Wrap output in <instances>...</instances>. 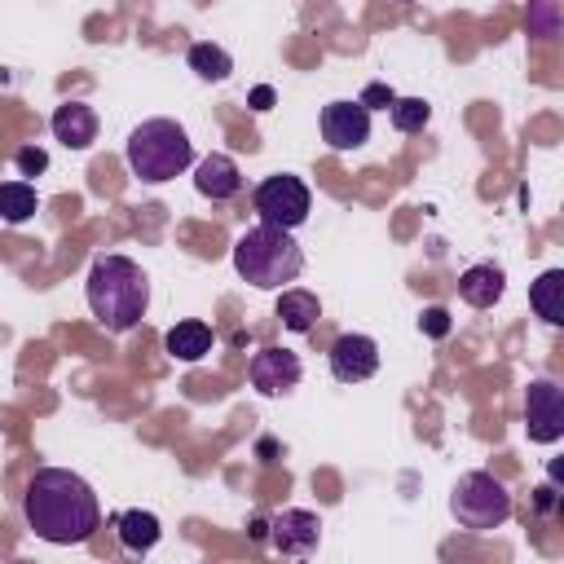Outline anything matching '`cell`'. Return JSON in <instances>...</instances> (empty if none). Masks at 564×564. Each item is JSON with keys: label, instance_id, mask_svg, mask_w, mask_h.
I'll return each instance as SVG.
<instances>
[{"label": "cell", "instance_id": "3", "mask_svg": "<svg viewBox=\"0 0 564 564\" xmlns=\"http://www.w3.org/2000/svg\"><path fill=\"white\" fill-rule=\"evenodd\" d=\"M234 269L242 282L260 286V291H282L286 282L300 278L304 269V251L300 242L291 238V229H278V225H251L238 242H234Z\"/></svg>", "mask_w": 564, "mask_h": 564}, {"label": "cell", "instance_id": "25", "mask_svg": "<svg viewBox=\"0 0 564 564\" xmlns=\"http://www.w3.org/2000/svg\"><path fill=\"white\" fill-rule=\"evenodd\" d=\"M357 101H361V106H366V110H375V106H383V110H388V106H392V101H397V93H392V88H388V84H366V93H361V97H357Z\"/></svg>", "mask_w": 564, "mask_h": 564}, {"label": "cell", "instance_id": "17", "mask_svg": "<svg viewBox=\"0 0 564 564\" xmlns=\"http://www.w3.org/2000/svg\"><path fill=\"white\" fill-rule=\"evenodd\" d=\"M317 317H322V304H317V295H313V291L291 286V291H282V295H278V322H282L286 330L304 335V330H313V326H317Z\"/></svg>", "mask_w": 564, "mask_h": 564}, {"label": "cell", "instance_id": "5", "mask_svg": "<svg viewBox=\"0 0 564 564\" xmlns=\"http://www.w3.org/2000/svg\"><path fill=\"white\" fill-rule=\"evenodd\" d=\"M449 511H454V520H458L467 533H489V529L507 524V516H511V494H507V485H502L498 476H489V471H467V476H458V485H454V494H449Z\"/></svg>", "mask_w": 564, "mask_h": 564}, {"label": "cell", "instance_id": "21", "mask_svg": "<svg viewBox=\"0 0 564 564\" xmlns=\"http://www.w3.org/2000/svg\"><path fill=\"white\" fill-rule=\"evenodd\" d=\"M388 110H392V128L397 132H423L427 119H432V106L423 97H397Z\"/></svg>", "mask_w": 564, "mask_h": 564}, {"label": "cell", "instance_id": "22", "mask_svg": "<svg viewBox=\"0 0 564 564\" xmlns=\"http://www.w3.org/2000/svg\"><path fill=\"white\" fill-rule=\"evenodd\" d=\"M529 35L533 40L560 35V0H529Z\"/></svg>", "mask_w": 564, "mask_h": 564}, {"label": "cell", "instance_id": "9", "mask_svg": "<svg viewBox=\"0 0 564 564\" xmlns=\"http://www.w3.org/2000/svg\"><path fill=\"white\" fill-rule=\"evenodd\" d=\"M300 375H304V366H300V357L291 348H260L251 357V388L264 392V397L291 392L300 383Z\"/></svg>", "mask_w": 564, "mask_h": 564}, {"label": "cell", "instance_id": "6", "mask_svg": "<svg viewBox=\"0 0 564 564\" xmlns=\"http://www.w3.org/2000/svg\"><path fill=\"white\" fill-rule=\"evenodd\" d=\"M251 203H256L260 220H264V225H278V229H295V225H304V220H308V207H313L308 185H304L300 176H291V172H273V176H264V181L256 185Z\"/></svg>", "mask_w": 564, "mask_h": 564}, {"label": "cell", "instance_id": "12", "mask_svg": "<svg viewBox=\"0 0 564 564\" xmlns=\"http://www.w3.org/2000/svg\"><path fill=\"white\" fill-rule=\"evenodd\" d=\"M194 185H198L203 198L225 203V198L242 194V172H238V163H234L229 154H207V159L194 167Z\"/></svg>", "mask_w": 564, "mask_h": 564}, {"label": "cell", "instance_id": "28", "mask_svg": "<svg viewBox=\"0 0 564 564\" xmlns=\"http://www.w3.org/2000/svg\"><path fill=\"white\" fill-rule=\"evenodd\" d=\"M401 4H405V0H401Z\"/></svg>", "mask_w": 564, "mask_h": 564}, {"label": "cell", "instance_id": "10", "mask_svg": "<svg viewBox=\"0 0 564 564\" xmlns=\"http://www.w3.org/2000/svg\"><path fill=\"white\" fill-rule=\"evenodd\" d=\"M379 370V344L370 335H339L330 344V375L339 383H361Z\"/></svg>", "mask_w": 564, "mask_h": 564}, {"label": "cell", "instance_id": "24", "mask_svg": "<svg viewBox=\"0 0 564 564\" xmlns=\"http://www.w3.org/2000/svg\"><path fill=\"white\" fill-rule=\"evenodd\" d=\"M13 163H18V172H22V176H40V172L48 167V154H44L40 145H22V150L13 154Z\"/></svg>", "mask_w": 564, "mask_h": 564}, {"label": "cell", "instance_id": "27", "mask_svg": "<svg viewBox=\"0 0 564 564\" xmlns=\"http://www.w3.org/2000/svg\"><path fill=\"white\" fill-rule=\"evenodd\" d=\"M251 538L264 542V538H269V520H251Z\"/></svg>", "mask_w": 564, "mask_h": 564}, {"label": "cell", "instance_id": "18", "mask_svg": "<svg viewBox=\"0 0 564 564\" xmlns=\"http://www.w3.org/2000/svg\"><path fill=\"white\" fill-rule=\"evenodd\" d=\"M115 529H119V542H123V551H132V555H141V551H150L154 542H159V516L154 511H141V507H132V511H123V516H115Z\"/></svg>", "mask_w": 564, "mask_h": 564}, {"label": "cell", "instance_id": "7", "mask_svg": "<svg viewBox=\"0 0 564 564\" xmlns=\"http://www.w3.org/2000/svg\"><path fill=\"white\" fill-rule=\"evenodd\" d=\"M524 432L538 445H555L564 436V388L555 379H533L524 392Z\"/></svg>", "mask_w": 564, "mask_h": 564}, {"label": "cell", "instance_id": "20", "mask_svg": "<svg viewBox=\"0 0 564 564\" xmlns=\"http://www.w3.org/2000/svg\"><path fill=\"white\" fill-rule=\"evenodd\" d=\"M189 70L198 75V79H212V84H220V79H229V70H234V57L220 48V44H212V40H203V44H189Z\"/></svg>", "mask_w": 564, "mask_h": 564}, {"label": "cell", "instance_id": "26", "mask_svg": "<svg viewBox=\"0 0 564 564\" xmlns=\"http://www.w3.org/2000/svg\"><path fill=\"white\" fill-rule=\"evenodd\" d=\"M269 106H273V88H269V84L251 88V110H269Z\"/></svg>", "mask_w": 564, "mask_h": 564}, {"label": "cell", "instance_id": "2", "mask_svg": "<svg viewBox=\"0 0 564 564\" xmlns=\"http://www.w3.org/2000/svg\"><path fill=\"white\" fill-rule=\"evenodd\" d=\"M88 308L110 335H123V330L141 326V317L150 308L145 269L128 256H97L93 269H88Z\"/></svg>", "mask_w": 564, "mask_h": 564}, {"label": "cell", "instance_id": "16", "mask_svg": "<svg viewBox=\"0 0 564 564\" xmlns=\"http://www.w3.org/2000/svg\"><path fill=\"white\" fill-rule=\"evenodd\" d=\"M529 304L546 326L564 322V269H546L533 286H529Z\"/></svg>", "mask_w": 564, "mask_h": 564}, {"label": "cell", "instance_id": "19", "mask_svg": "<svg viewBox=\"0 0 564 564\" xmlns=\"http://www.w3.org/2000/svg\"><path fill=\"white\" fill-rule=\"evenodd\" d=\"M35 207H40L35 185H26V181H4L0 185V220L4 225H26L35 216Z\"/></svg>", "mask_w": 564, "mask_h": 564}, {"label": "cell", "instance_id": "14", "mask_svg": "<svg viewBox=\"0 0 564 564\" xmlns=\"http://www.w3.org/2000/svg\"><path fill=\"white\" fill-rule=\"evenodd\" d=\"M502 291H507V273H502L498 264H471V269H463V278H458V295H463L471 308H494V304L502 300Z\"/></svg>", "mask_w": 564, "mask_h": 564}, {"label": "cell", "instance_id": "4", "mask_svg": "<svg viewBox=\"0 0 564 564\" xmlns=\"http://www.w3.org/2000/svg\"><path fill=\"white\" fill-rule=\"evenodd\" d=\"M123 159H128V172L145 185H163L172 176H181L189 163H194V145L185 137V128L176 119H145L128 132V145H123Z\"/></svg>", "mask_w": 564, "mask_h": 564}, {"label": "cell", "instance_id": "13", "mask_svg": "<svg viewBox=\"0 0 564 564\" xmlns=\"http://www.w3.org/2000/svg\"><path fill=\"white\" fill-rule=\"evenodd\" d=\"M53 137L66 145V150H88L97 141V115L93 106L84 101H62L53 110Z\"/></svg>", "mask_w": 564, "mask_h": 564}, {"label": "cell", "instance_id": "11", "mask_svg": "<svg viewBox=\"0 0 564 564\" xmlns=\"http://www.w3.org/2000/svg\"><path fill=\"white\" fill-rule=\"evenodd\" d=\"M269 538L282 555H313L317 551V538H322V520L304 507H291L282 516L269 520Z\"/></svg>", "mask_w": 564, "mask_h": 564}, {"label": "cell", "instance_id": "23", "mask_svg": "<svg viewBox=\"0 0 564 564\" xmlns=\"http://www.w3.org/2000/svg\"><path fill=\"white\" fill-rule=\"evenodd\" d=\"M419 330H423L427 339H445V335H449V308L427 304V308H423V317H419Z\"/></svg>", "mask_w": 564, "mask_h": 564}, {"label": "cell", "instance_id": "8", "mask_svg": "<svg viewBox=\"0 0 564 564\" xmlns=\"http://www.w3.org/2000/svg\"><path fill=\"white\" fill-rule=\"evenodd\" d=\"M322 141L330 150H361L370 141V110L361 101L322 106Z\"/></svg>", "mask_w": 564, "mask_h": 564}, {"label": "cell", "instance_id": "15", "mask_svg": "<svg viewBox=\"0 0 564 564\" xmlns=\"http://www.w3.org/2000/svg\"><path fill=\"white\" fill-rule=\"evenodd\" d=\"M163 348L176 357V361H203L212 352V326L207 322H176L167 335H163Z\"/></svg>", "mask_w": 564, "mask_h": 564}, {"label": "cell", "instance_id": "1", "mask_svg": "<svg viewBox=\"0 0 564 564\" xmlns=\"http://www.w3.org/2000/svg\"><path fill=\"white\" fill-rule=\"evenodd\" d=\"M22 516L35 529V538L57 542V546H79L101 524V507H97L93 485L66 467H40L26 480Z\"/></svg>", "mask_w": 564, "mask_h": 564}]
</instances>
